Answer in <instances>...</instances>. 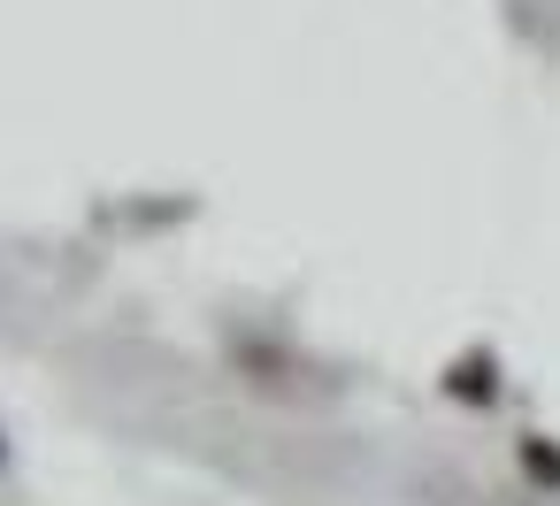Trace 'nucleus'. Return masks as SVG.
Instances as JSON below:
<instances>
[{
    "mask_svg": "<svg viewBox=\"0 0 560 506\" xmlns=\"http://www.w3.org/2000/svg\"><path fill=\"white\" fill-rule=\"evenodd\" d=\"M529 468H537V475H552V483H560V452H545V445H529Z\"/></svg>",
    "mask_w": 560,
    "mask_h": 506,
    "instance_id": "f257e3e1",
    "label": "nucleus"
}]
</instances>
